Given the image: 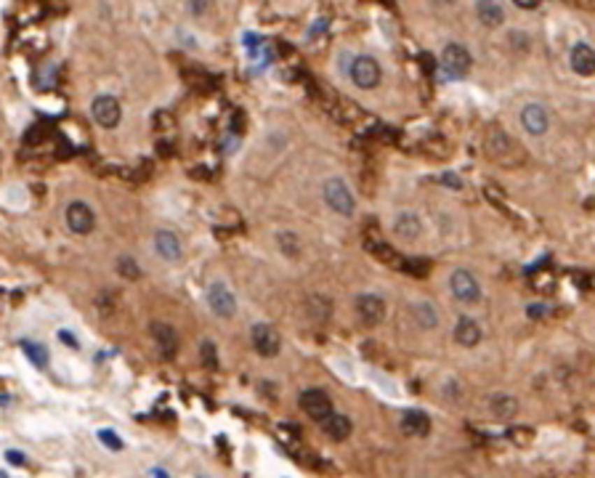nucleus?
Masks as SVG:
<instances>
[{"label": "nucleus", "mask_w": 595, "mask_h": 478, "mask_svg": "<svg viewBox=\"0 0 595 478\" xmlns=\"http://www.w3.org/2000/svg\"><path fill=\"white\" fill-rule=\"evenodd\" d=\"M401 430H404L407 436H428V433H431V420H428L425 412L410 410V412H404V417H401Z\"/></svg>", "instance_id": "17"}, {"label": "nucleus", "mask_w": 595, "mask_h": 478, "mask_svg": "<svg viewBox=\"0 0 595 478\" xmlns=\"http://www.w3.org/2000/svg\"><path fill=\"white\" fill-rule=\"evenodd\" d=\"M155 250L159 252V258H165V261H181V255H184V247H181V239L175 237L173 231L168 229H159L157 234H155Z\"/></svg>", "instance_id": "13"}, {"label": "nucleus", "mask_w": 595, "mask_h": 478, "mask_svg": "<svg viewBox=\"0 0 595 478\" xmlns=\"http://www.w3.org/2000/svg\"><path fill=\"white\" fill-rule=\"evenodd\" d=\"M22 351L29 356V361H32L35 367H45V361H48V351H45V345L35 343V340H22Z\"/></svg>", "instance_id": "23"}, {"label": "nucleus", "mask_w": 595, "mask_h": 478, "mask_svg": "<svg viewBox=\"0 0 595 478\" xmlns=\"http://www.w3.org/2000/svg\"><path fill=\"white\" fill-rule=\"evenodd\" d=\"M99 438L104 441L109 449H115V451L122 449V441H120V436L115 433V430H99Z\"/></svg>", "instance_id": "29"}, {"label": "nucleus", "mask_w": 595, "mask_h": 478, "mask_svg": "<svg viewBox=\"0 0 595 478\" xmlns=\"http://www.w3.org/2000/svg\"><path fill=\"white\" fill-rule=\"evenodd\" d=\"M489 410H492L494 417H500V420H510V417H516L518 401H516V396H510V393H497V396H492Z\"/></svg>", "instance_id": "19"}, {"label": "nucleus", "mask_w": 595, "mask_h": 478, "mask_svg": "<svg viewBox=\"0 0 595 478\" xmlns=\"http://www.w3.org/2000/svg\"><path fill=\"white\" fill-rule=\"evenodd\" d=\"M252 338V348L261 354V356H277L279 354V335L277 330H271L268 324H252L250 330Z\"/></svg>", "instance_id": "9"}, {"label": "nucleus", "mask_w": 595, "mask_h": 478, "mask_svg": "<svg viewBox=\"0 0 595 478\" xmlns=\"http://www.w3.org/2000/svg\"><path fill=\"white\" fill-rule=\"evenodd\" d=\"M508 438H510L513 444H518V447H526V444H531V441H534V430H531V428L513 425V428L508 430Z\"/></svg>", "instance_id": "26"}, {"label": "nucleus", "mask_w": 595, "mask_h": 478, "mask_svg": "<svg viewBox=\"0 0 595 478\" xmlns=\"http://www.w3.org/2000/svg\"><path fill=\"white\" fill-rule=\"evenodd\" d=\"M420 231H423V226H420V218L415 215V212H399L396 221H394V234L399 239H407V242H415V239L420 237Z\"/></svg>", "instance_id": "16"}, {"label": "nucleus", "mask_w": 595, "mask_h": 478, "mask_svg": "<svg viewBox=\"0 0 595 478\" xmlns=\"http://www.w3.org/2000/svg\"><path fill=\"white\" fill-rule=\"evenodd\" d=\"M487 154H489L494 162H500V165H508V168H516L524 162V149L518 144L516 138H510L505 131L500 128H494L489 133V138H487Z\"/></svg>", "instance_id": "1"}, {"label": "nucleus", "mask_w": 595, "mask_h": 478, "mask_svg": "<svg viewBox=\"0 0 595 478\" xmlns=\"http://www.w3.org/2000/svg\"><path fill=\"white\" fill-rule=\"evenodd\" d=\"M91 112H93V120H96L101 128H117L120 117H122L115 96H96L91 104Z\"/></svg>", "instance_id": "8"}, {"label": "nucleus", "mask_w": 595, "mask_h": 478, "mask_svg": "<svg viewBox=\"0 0 595 478\" xmlns=\"http://www.w3.org/2000/svg\"><path fill=\"white\" fill-rule=\"evenodd\" d=\"M410 311H412V317L417 319V324H420L423 330H433V327L438 324L436 308L428 303V300H420V303L410 305Z\"/></svg>", "instance_id": "22"}, {"label": "nucleus", "mask_w": 595, "mask_h": 478, "mask_svg": "<svg viewBox=\"0 0 595 478\" xmlns=\"http://www.w3.org/2000/svg\"><path fill=\"white\" fill-rule=\"evenodd\" d=\"M441 181H444V184H452V186H460L457 175H441Z\"/></svg>", "instance_id": "34"}, {"label": "nucleus", "mask_w": 595, "mask_h": 478, "mask_svg": "<svg viewBox=\"0 0 595 478\" xmlns=\"http://www.w3.org/2000/svg\"><path fill=\"white\" fill-rule=\"evenodd\" d=\"M354 305H357L361 324H367V327H378L385 319V300L375 292H361Z\"/></svg>", "instance_id": "4"}, {"label": "nucleus", "mask_w": 595, "mask_h": 478, "mask_svg": "<svg viewBox=\"0 0 595 478\" xmlns=\"http://www.w3.org/2000/svg\"><path fill=\"white\" fill-rule=\"evenodd\" d=\"M322 194H324V202L330 205V210H335L338 215H345V218L354 215V194L340 178H327L322 186Z\"/></svg>", "instance_id": "2"}, {"label": "nucleus", "mask_w": 595, "mask_h": 478, "mask_svg": "<svg viewBox=\"0 0 595 478\" xmlns=\"http://www.w3.org/2000/svg\"><path fill=\"white\" fill-rule=\"evenodd\" d=\"M322 430L335 441H343L351 436V420L345 414H332L327 423H322Z\"/></svg>", "instance_id": "20"}, {"label": "nucleus", "mask_w": 595, "mask_h": 478, "mask_svg": "<svg viewBox=\"0 0 595 478\" xmlns=\"http://www.w3.org/2000/svg\"><path fill=\"white\" fill-rule=\"evenodd\" d=\"M401 268L410 271L412 277H425L428 274V261H404Z\"/></svg>", "instance_id": "28"}, {"label": "nucleus", "mask_w": 595, "mask_h": 478, "mask_svg": "<svg viewBox=\"0 0 595 478\" xmlns=\"http://www.w3.org/2000/svg\"><path fill=\"white\" fill-rule=\"evenodd\" d=\"M521 125H524L526 133H531V136H543V133L547 131V125H550L545 106L543 104L524 106V109H521Z\"/></svg>", "instance_id": "14"}, {"label": "nucleus", "mask_w": 595, "mask_h": 478, "mask_svg": "<svg viewBox=\"0 0 595 478\" xmlns=\"http://www.w3.org/2000/svg\"><path fill=\"white\" fill-rule=\"evenodd\" d=\"M351 80L359 88H375L380 82V64L372 56H357L351 64Z\"/></svg>", "instance_id": "7"}, {"label": "nucleus", "mask_w": 595, "mask_h": 478, "mask_svg": "<svg viewBox=\"0 0 595 478\" xmlns=\"http://www.w3.org/2000/svg\"><path fill=\"white\" fill-rule=\"evenodd\" d=\"M298 401H301V410H303L311 420H317L319 425L327 423L332 414H335V412H332L330 396H327L322 388H306Z\"/></svg>", "instance_id": "3"}, {"label": "nucleus", "mask_w": 595, "mask_h": 478, "mask_svg": "<svg viewBox=\"0 0 595 478\" xmlns=\"http://www.w3.org/2000/svg\"><path fill=\"white\" fill-rule=\"evenodd\" d=\"M420 61H423V69H428V72H433V56H431V53H423V56H420Z\"/></svg>", "instance_id": "32"}, {"label": "nucleus", "mask_w": 595, "mask_h": 478, "mask_svg": "<svg viewBox=\"0 0 595 478\" xmlns=\"http://www.w3.org/2000/svg\"><path fill=\"white\" fill-rule=\"evenodd\" d=\"M59 338H62V343H69L72 348H78V340H75V335H72V332L62 330L59 332Z\"/></svg>", "instance_id": "31"}, {"label": "nucleus", "mask_w": 595, "mask_h": 478, "mask_svg": "<svg viewBox=\"0 0 595 478\" xmlns=\"http://www.w3.org/2000/svg\"><path fill=\"white\" fill-rule=\"evenodd\" d=\"M471 61H473L471 53H468V48L460 45V43H450V45L444 48V53H441V64H444V69H447L450 78H465L468 69H471Z\"/></svg>", "instance_id": "5"}, {"label": "nucleus", "mask_w": 595, "mask_h": 478, "mask_svg": "<svg viewBox=\"0 0 595 478\" xmlns=\"http://www.w3.org/2000/svg\"><path fill=\"white\" fill-rule=\"evenodd\" d=\"M521 8H526V11H531V8H537V3H518Z\"/></svg>", "instance_id": "36"}, {"label": "nucleus", "mask_w": 595, "mask_h": 478, "mask_svg": "<svg viewBox=\"0 0 595 478\" xmlns=\"http://www.w3.org/2000/svg\"><path fill=\"white\" fill-rule=\"evenodd\" d=\"M205 8H208V6H205V3H189V11H194V13L205 11Z\"/></svg>", "instance_id": "33"}, {"label": "nucleus", "mask_w": 595, "mask_h": 478, "mask_svg": "<svg viewBox=\"0 0 595 478\" xmlns=\"http://www.w3.org/2000/svg\"><path fill=\"white\" fill-rule=\"evenodd\" d=\"M454 340L460 345H476L478 340H481V327H478V321L476 319H471V317H460V321H457V327H454Z\"/></svg>", "instance_id": "18"}, {"label": "nucleus", "mask_w": 595, "mask_h": 478, "mask_svg": "<svg viewBox=\"0 0 595 478\" xmlns=\"http://www.w3.org/2000/svg\"><path fill=\"white\" fill-rule=\"evenodd\" d=\"M476 13H478V19H481V24L484 27H500L503 24V19H505L503 6H500V3H492V0L478 3Z\"/></svg>", "instance_id": "21"}, {"label": "nucleus", "mask_w": 595, "mask_h": 478, "mask_svg": "<svg viewBox=\"0 0 595 478\" xmlns=\"http://www.w3.org/2000/svg\"><path fill=\"white\" fill-rule=\"evenodd\" d=\"M208 300H210V308L218 317H231L237 311V300L224 282H213L210 290H208Z\"/></svg>", "instance_id": "11"}, {"label": "nucleus", "mask_w": 595, "mask_h": 478, "mask_svg": "<svg viewBox=\"0 0 595 478\" xmlns=\"http://www.w3.org/2000/svg\"><path fill=\"white\" fill-rule=\"evenodd\" d=\"M93 224H96V215L93 210L85 205V202H72L66 208V226L75 231V234H91Z\"/></svg>", "instance_id": "10"}, {"label": "nucleus", "mask_w": 595, "mask_h": 478, "mask_svg": "<svg viewBox=\"0 0 595 478\" xmlns=\"http://www.w3.org/2000/svg\"><path fill=\"white\" fill-rule=\"evenodd\" d=\"M571 69L582 78H590L595 75V51L587 45V43H577L571 48Z\"/></svg>", "instance_id": "15"}, {"label": "nucleus", "mask_w": 595, "mask_h": 478, "mask_svg": "<svg viewBox=\"0 0 595 478\" xmlns=\"http://www.w3.org/2000/svg\"><path fill=\"white\" fill-rule=\"evenodd\" d=\"M152 478H168L165 470H152Z\"/></svg>", "instance_id": "35"}, {"label": "nucleus", "mask_w": 595, "mask_h": 478, "mask_svg": "<svg viewBox=\"0 0 595 478\" xmlns=\"http://www.w3.org/2000/svg\"><path fill=\"white\" fill-rule=\"evenodd\" d=\"M6 460H8V465H13V468H24V465H27V457L22 454V451H16V449L6 451Z\"/></svg>", "instance_id": "30"}, {"label": "nucleus", "mask_w": 595, "mask_h": 478, "mask_svg": "<svg viewBox=\"0 0 595 478\" xmlns=\"http://www.w3.org/2000/svg\"><path fill=\"white\" fill-rule=\"evenodd\" d=\"M277 242H279V250L285 252L287 258H295V255L301 252V239L295 237L292 231H279Z\"/></svg>", "instance_id": "24"}, {"label": "nucleus", "mask_w": 595, "mask_h": 478, "mask_svg": "<svg viewBox=\"0 0 595 478\" xmlns=\"http://www.w3.org/2000/svg\"><path fill=\"white\" fill-rule=\"evenodd\" d=\"M452 284V292H454V298L460 300V303H478V298H481V287H478V279L471 274V271H465V268H457L450 279Z\"/></svg>", "instance_id": "6"}, {"label": "nucleus", "mask_w": 595, "mask_h": 478, "mask_svg": "<svg viewBox=\"0 0 595 478\" xmlns=\"http://www.w3.org/2000/svg\"><path fill=\"white\" fill-rule=\"evenodd\" d=\"M152 338H155V343H157L159 354L165 358H173L175 356V351H178V335L173 330L171 324H165V321H152Z\"/></svg>", "instance_id": "12"}, {"label": "nucleus", "mask_w": 595, "mask_h": 478, "mask_svg": "<svg viewBox=\"0 0 595 478\" xmlns=\"http://www.w3.org/2000/svg\"><path fill=\"white\" fill-rule=\"evenodd\" d=\"M199 356H202V364L208 370H215L218 367V351H215V343L213 340H202L199 345Z\"/></svg>", "instance_id": "25"}, {"label": "nucleus", "mask_w": 595, "mask_h": 478, "mask_svg": "<svg viewBox=\"0 0 595 478\" xmlns=\"http://www.w3.org/2000/svg\"><path fill=\"white\" fill-rule=\"evenodd\" d=\"M117 271L122 274V277H128V279H138L141 277V268H138V263L133 261V258H128V255H122L117 261Z\"/></svg>", "instance_id": "27"}]
</instances>
